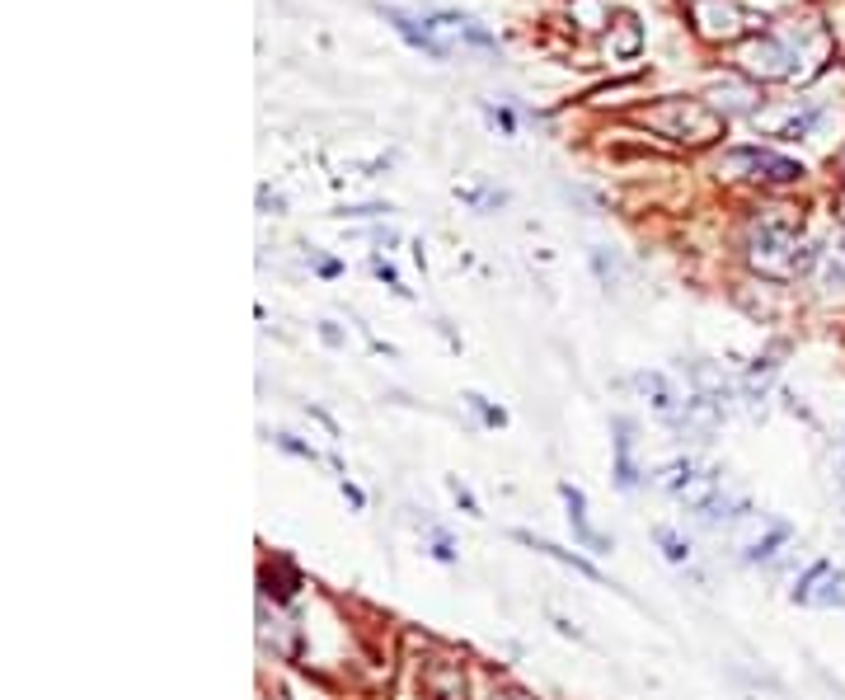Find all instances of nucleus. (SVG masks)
Wrapping results in <instances>:
<instances>
[{
	"label": "nucleus",
	"mask_w": 845,
	"mask_h": 700,
	"mask_svg": "<svg viewBox=\"0 0 845 700\" xmlns=\"http://www.w3.org/2000/svg\"><path fill=\"white\" fill-rule=\"evenodd\" d=\"M742 259L756 278L766 282H789L803 278L822 264V249L813 240H799L794 231V217H756L752 231H747V245H742Z\"/></svg>",
	"instance_id": "obj_1"
},
{
	"label": "nucleus",
	"mask_w": 845,
	"mask_h": 700,
	"mask_svg": "<svg viewBox=\"0 0 845 700\" xmlns=\"http://www.w3.org/2000/svg\"><path fill=\"white\" fill-rule=\"evenodd\" d=\"M648 123L658 127L662 137L672 141H691V146H705V141H714L723 132V118L714 109H705V104H695V99H667L662 109L648 113Z\"/></svg>",
	"instance_id": "obj_2"
},
{
	"label": "nucleus",
	"mask_w": 845,
	"mask_h": 700,
	"mask_svg": "<svg viewBox=\"0 0 845 700\" xmlns=\"http://www.w3.org/2000/svg\"><path fill=\"white\" fill-rule=\"evenodd\" d=\"M719 179H756V184H799L803 165L789 156H775V151H761V146H738L719 160Z\"/></svg>",
	"instance_id": "obj_3"
},
{
	"label": "nucleus",
	"mask_w": 845,
	"mask_h": 700,
	"mask_svg": "<svg viewBox=\"0 0 845 700\" xmlns=\"http://www.w3.org/2000/svg\"><path fill=\"white\" fill-rule=\"evenodd\" d=\"M418 686H423L428 700H475L465 658L446 654V649H432V654L418 663Z\"/></svg>",
	"instance_id": "obj_4"
},
{
	"label": "nucleus",
	"mask_w": 845,
	"mask_h": 700,
	"mask_svg": "<svg viewBox=\"0 0 845 700\" xmlns=\"http://www.w3.org/2000/svg\"><path fill=\"white\" fill-rule=\"evenodd\" d=\"M738 62L756 80H789L799 76V38H752Z\"/></svg>",
	"instance_id": "obj_5"
},
{
	"label": "nucleus",
	"mask_w": 845,
	"mask_h": 700,
	"mask_svg": "<svg viewBox=\"0 0 845 700\" xmlns=\"http://www.w3.org/2000/svg\"><path fill=\"white\" fill-rule=\"evenodd\" d=\"M789 602L794 607H817V611H831V607H845V574L836 569L831 560H817L808 564L794 588H789Z\"/></svg>",
	"instance_id": "obj_6"
},
{
	"label": "nucleus",
	"mask_w": 845,
	"mask_h": 700,
	"mask_svg": "<svg viewBox=\"0 0 845 700\" xmlns=\"http://www.w3.org/2000/svg\"><path fill=\"white\" fill-rule=\"evenodd\" d=\"M822 104L817 99H789L784 109H766V113H752V123L761 127V132H770V137L780 141H803L813 137L817 123H822Z\"/></svg>",
	"instance_id": "obj_7"
},
{
	"label": "nucleus",
	"mask_w": 845,
	"mask_h": 700,
	"mask_svg": "<svg viewBox=\"0 0 845 700\" xmlns=\"http://www.w3.org/2000/svg\"><path fill=\"white\" fill-rule=\"evenodd\" d=\"M611 484L620 489V494H634V489H644L648 484V470L634 461V419H625V414H615L611 419Z\"/></svg>",
	"instance_id": "obj_8"
},
{
	"label": "nucleus",
	"mask_w": 845,
	"mask_h": 700,
	"mask_svg": "<svg viewBox=\"0 0 845 700\" xmlns=\"http://www.w3.org/2000/svg\"><path fill=\"white\" fill-rule=\"evenodd\" d=\"M634 390L648 400V409L658 414L667 428H681V414H686V395L672 386L667 372H634Z\"/></svg>",
	"instance_id": "obj_9"
},
{
	"label": "nucleus",
	"mask_w": 845,
	"mask_h": 700,
	"mask_svg": "<svg viewBox=\"0 0 845 700\" xmlns=\"http://www.w3.org/2000/svg\"><path fill=\"white\" fill-rule=\"evenodd\" d=\"M559 498H564V508H569L573 541L583 545V550H592V555H606V550H611V536H601V531L592 527V513H587V494H583V489L569 484V480H559Z\"/></svg>",
	"instance_id": "obj_10"
},
{
	"label": "nucleus",
	"mask_w": 845,
	"mask_h": 700,
	"mask_svg": "<svg viewBox=\"0 0 845 700\" xmlns=\"http://www.w3.org/2000/svg\"><path fill=\"white\" fill-rule=\"evenodd\" d=\"M512 541L526 545V550H536V555H545V560H554V564H564V569H573V574L587 578V583L606 588V574H601L587 555H578V550H564V545H554V541H545V536H536V531H522V527L512 531Z\"/></svg>",
	"instance_id": "obj_11"
},
{
	"label": "nucleus",
	"mask_w": 845,
	"mask_h": 700,
	"mask_svg": "<svg viewBox=\"0 0 845 700\" xmlns=\"http://www.w3.org/2000/svg\"><path fill=\"white\" fill-rule=\"evenodd\" d=\"M695 24H700V33H705V38H738V33H747L756 24L752 15H747V10H738V5H733V0H700V5H695Z\"/></svg>",
	"instance_id": "obj_12"
},
{
	"label": "nucleus",
	"mask_w": 845,
	"mask_h": 700,
	"mask_svg": "<svg viewBox=\"0 0 845 700\" xmlns=\"http://www.w3.org/2000/svg\"><path fill=\"white\" fill-rule=\"evenodd\" d=\"M789 541H794V527H789L784 517H761V527H756L752 536L742 541L738 560L742 564H770Z\"/></svg>",
	"instance_id": "obj_13"
},
{
	"label": "nucleus",
	"mask_w": 845,
	"mask_h": 700,
	"mask_svg": "<svg viewBox=\"0 0 845 700\" xmlns=\"http://www.w3.org/2000/svg\"><path fill=\"white\" fill-rule=\"evenodd\" d=\"M385 19H390V24H395V33H400L404 43H414L418 52H428L432 62H442V57H446V47L437 43V38H432L428 19H418V15H404V10H395V5H390V10H385Z\"/></svg>",
	"instance_id": "obj_14"
},
{
	"label": "nucleus",
	"mask_w": 845,
	"mask_h": 700,
	"mask_svg": "<svg viewBox=\"0 0 845 700\" xmlns=\"http://www.w3.org/2000/svg\"><path fill=\"white\" fill-rule=\"evenodd\" d=\"M747 517H752V498L719 494L705 508V513H700V527H705V531H723V527H738V522H747Z\"/></svg>",
	"instance_id": "obj_15"
},
{
	"label": "nucleus",
	"mask_w": 845,
	"mask_h": 700,
	"mask_svg": "<svg viewBox=\"0 0 845 700\" xmlns=\"http://www.w3.org/2000/svg\"><path fill=\"white\" fill-rule=\"evenodd\" d=\"M700 470H705V466H700L695 456H672V461H662V466H658V480H653V484H658L662 494L681 498V494H686V484H691Z\"/></svg>",
	"instance_id": "obj_16"
},
{
	"label": "nucleus",
	"mask_w": 845,
	"mask_h": 700,
	"mask_svg": "<svg viewBox=\"0 0 845 700\" xmlns=\"http://www.w3.org/2000/svg\"><path fill=\"white\" fill-rule=\"evenodd\" d=\"M719 494H723V470H719V466H705L691 484H686V494H681V503H686V508H691V513L700 517V513H705V508H709V503H714Z\"/></svg>",
	"instance_id": "obj_17"
},
{
	"label": "nucleus",
	"mask_w": 845,
	"mask_h": 700,
	"mask_svg": "<svg viewBox=\"0 0 845 700\" xmlns=\"http://www.w3.org/2000/svg\"><path fill=\"white\" fill-rule=\"evenodd\" d=\"M775 372H780V353H766V358H756L752 367H747V376H742V395H747V400L756 405V400H761V395L770 390Z\"/></svg>",
	"instance_id": "obj_18"
},
{
	"label": "nucleus",
	"mask_w": 845,
	"mask_h": 700,
	"mask_svg": "<svg viewBox=\"0 0 845 700\" xmlns=\"http://www.w3.org/2000/svg\"><path fill=\"white\" fill-rule=\"evenodd\" d=\"M709 99L719 104V109H728V113H747L752 109V85H742V80H719L714 90H709Z\"/></svg>",
	"instance_id": "obj_19"
},
{
	"label": "nucleus",
	"mask_w": 845,
	"mask_h": 700,
	"mask_svg": "<svg viewBox=\"0 0 845 700\" xmlns=\"http://www.w3.org/2000/svg\"><path fill=\"white\" fill-rule=\"evenodd\" d=\"M653 541H658V550H662V560H667V564H676V569H686V564H691V541H686L676 527H653Z\"/></svg>",
	"instance_id": "obj_20"
},
{
	"label": "nucleus",
	"mask_w": 845,
	"mask_h": 700,
	"mask_svg": "<svg viewBox=\"0 0 845 700\" xmlns=\"http://www.w3.org/2000/svg\"><path fill=\"white\" fill-rule=\"evenodd\" d=\"M822 287L827 292H845V235L831 249H822Z\"/></svg>",
	"instance_id": "obj_21"
},
{
	"label": "nucleus",
	"mask_w": 845,
	"mask_h": 700,
	"mask_svg": "<svg viewBox=\"0 0 845 700\" xmlns=\"http://www.w3.org/2000/svg\"><path fill=\"white\" fill-rule=\"evenodd\" d=\"M428 560H437V564H461V550H456V541H451V531H442V527H428Z\"/></svg>",
	"instance_id": "obj_22"
},
{
	"label": "nucleus",
	"mask_w": 845,
	"mask_h": 700,
	"mask_svg": "<svg viewBox=\"0 0 845 700\" xmlns=\"http://www.w3.org/2000/svg\"><path fill=\"white\" fill-rule=\"evenodd\" d=\"M465 405L475 409L484 428H507V409H503V405H489V400H484L479 390H465Z\"/></svg>",
	"instance_id": "obj_23"
},
{
	"label": "nucleus",
	"mask_w": 845,
	"mask_h": 700,
	"mask_svg": "<svg viewBox=\"0 0 845 700\" xmlns=\"http://www.w3.org/2000/svg\"><path fill=\"white\" fill-rule=\"evenodd\" d=\"M273 447H277V452H287V456H296V461H306V466H320V452H315L310 442H301L296 433H273Z\"/></svg>",
	"instance_id": "obj_24"
},
{
	"label": "nucleus",
	"mask_w": 845,
	"mask_h": 700,
	"mask_svg": "<svg viewBox=\"0 0 845 700\" xmlns=\"http://www.w3.org/2000/svg\"><path fill=\"white\" fill-rule=\"evenodd\" d=\"M446 494L456 498V508H461L465 517H475V522H479V517H484V508H479V498L470 494V489H465V484L456 480V475H446Z\"/></svg>",
	"instance_id": "obj_25"
},
{
	"label": "nucleus",
	"mask_w": 845,
	"mask_h": 700,
	"mask_svg": "<svg viewBox=\"0 0 845 700\" xmlns=\"http://www.w3.org/2000/svg\"><path fill=\"white\" fill-rule=\"evenodd\" d=\"M338 494H343V503H348L353 513H367V494H362V489H357L348 475H338Z\"/></svg>",
	"instance_id": "obj_26"
},
{
	"label": "nucleus",
	"mask_w": 845,
	"mask_h": 700,
	"mask_svg": "<svg viewBox=\"0 0 845 700\" xmlns=\"http://www.w3.org/2000/svg\"><path fill=\"white\" fill-rule=\"evenodd\" d=\"M592 268H597V278L611 287L615 273H620V264H615V254H606V249H592Z\"/></svg>",
	"instance_id": "obj_27"
},
{
	"label": "nucleus",
	"mask_w": 845,
	"mask_h": 700,
	"mask_svg": "<svg viewBox=\"0 0 845 700\" xmlns=\"http://www.w3.org/2000/svg\"><path fill=\"white\" fill-rule=\"evenodd\" d=\"M371 273H376V278L385 282V287H390V292H400V296H409V287H404L400 282V273H395V268L385 264V259H371Z\"/></svg>",
	"instance_id": "obj_28"
},
{
	"label": "nucleus",
	"mask_w": 845,
	"mask_h": 700,
	"mask_svg": "<svg viewBox=\"0 0 845 700\" xmlns=\"http://www.w3.org/2000/svg\"><path fill=\"white\" fill-rule=\"evenodd\" d=\"M634 47H639V24L625 15L620 19V52H634Z\"/></svg>",
	"instance_id": "obj_29"
},
{
	"label": "nucleus",
	"mask_w": 845,
	"mask_h": 700,
	"mask_svg": "<svg viewBox=\"0 0 845 700\" xmlns=\"http://www.w3.org/2000/svg\"><path fill=\"white\" fill-rule=\"evenodd\" d=\"M320 339L329 343V348H343V329H338L334 320H324V325H320Z\"/></svg>",
	"instance_id": "obj_30"
},
{
	"label": "nucleus",
	"mask_w": 845,
	"mask_h": 700,
	"mask_svg": "<svg viewBox=\"0 0 845 700\" xmlns=\"http://www.w3.org/2000/svg\"><path fill=\"white\" fill-rule=\"evenodd\" d=\"M550 621H554V630H559L564 639H573V644H583V630H578V625H569L564 616H550Z\"/></svg>",
	"instance_id": "obj_31"
},
{
	"label": "nucleus",
	"mask_w": 845,
	"mask_h": 700,
	"mask_svg": "<svg viewBox=\"0 0 845 700\" xmlns=\"http://www.w3.org/2000/svg\"><path fill=\"white\" fill-rule=\"evenodd\" d=\"M484 700H531L526 691H517V686H498L493 696H484Z\"/></svg>",
	"instance_id": "obj_32"
},
{
	"label": "nucleus",
	"mask_w": 845,
	"mask_h": 700,
	"mask_svg": "<svg viewBox=\"0 0 845 700\" xmlns=\"http://www.w3.org/2000/svg\"><path fill=\"white\" fill-rule=\"evenodd\" d=\"M841 174H845V151H841Z\"/></svg>",
	"instance_id": "obj_33"
},
{
	"label": "nucleus",
	"mask_w": 845,
	"mask_h": 700,
	"mask_svg": "<svg viewBox=\"0 0 845 700\" xmlns=\"http://www.w3.org/2000/svg\"><path fill=\"white\" fill-rule=\"evenodd\" d=\"M841 452H845V442H841Z\"/></svg>",
	"instance_id": "obj_34"
}]
</instances>
